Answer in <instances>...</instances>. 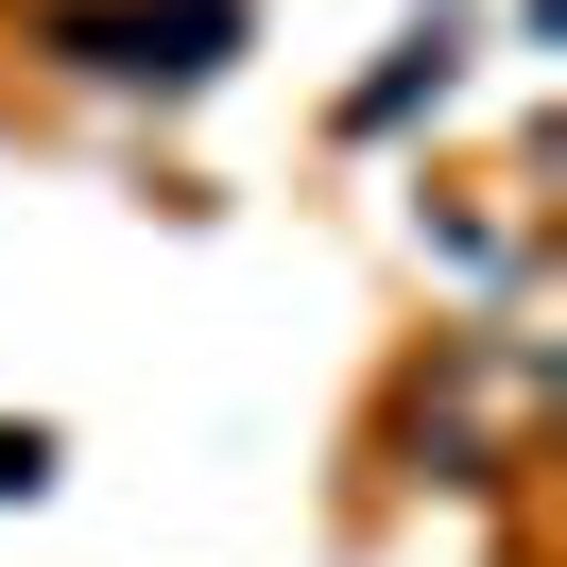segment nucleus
I'll return each instance as SVG.
<instances>
[{
    "label": "nucleus",
    "mask_w": 567,
    "mask_h": 567,
    "mask_svg": "<svg viewBox=\"0 0 567 567\" xmlns=\"http://www.w3.org/2000/svg\"><path fill=\"white\" fill-rule=\"evenodd\" d=\"M52 482V447H35V430H0V498H35Z\"/></svg>",
    "instance_id": "nucleus-1"
}]
</instances>
